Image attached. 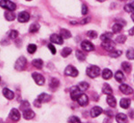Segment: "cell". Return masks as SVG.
<instances>
[{"mask_svg":"<svg viewBox=\"0 0 134 123\" xmlns=\"http://www.w3.org/2000/svg\"><path fill=\"white\" fill-rule=\"evenodd\" d=\"M86 73L90 78H97L98 76H99L100 74V69L98 68V66H95V65H91V66H88L86 70Z\"/></svg>","mask_w":134,"mask_h":123,"instance_id":"6da1fadb","label":"cell"},{"mask_svg":"<svg viewBox=\"0 0 134 123\" xmlns=\"http://www.w3.org/2000/svg\"><path fill=\"white\" fill-rule=\"evenodd\" d=\"M0 6L4 9L14 12L16 9V5L10 0H0Z\"/></svg>","mask_w":134,"mask_h":123,"instance_id":"7a4b0ae2","label":"cell"},{"mask_svg":"<svg viewBox=\"0 0 134 123\" xmlns=\"http://www.w3.org/2000/svg\"><path fill=\"white\" fill-rule=\"evenodd\" d=\"M26 64H27V60L24 56H21L17 59V61L15 62V64H14V68L16 69L17 71L21 72V71H23L26 67Z\"/></svg>","mask_w":134,"mask_h":123,"instance_id":"3957f363","label":"cell"},{"mask_svg":"<svg viewBox=\"0 0 134 123\" xmlns=\"http://www.w3.org/2000/svg\"><path fill=\"white\" fill-rule=\"evenodd\" d=\"M64 73L67 76H70V77H77L78 74H79V72L75 67H73L72 65H69L67 66L64 70Z\"/></svg>","mask_w":134,"mask_h":123,"instance_id":"277c9868","label":"cell"},{"mask_svg":"<svg viewBox=\"0 0 134 123\" xmlns=\"http://www.w3.org/2000/svg\"><path fill=\"white\" fill-rule=\"evenodd\" d=\"M81 90L78 87H72L71 88V98H72V101H77V99L79 98V96H81Z\"/></svg>","mask_w":134,"mask_h":123,"instance_id":"5b68a950","label":"cell"},{"mask_svg":"<svg viewBox=\"0 0 134 123\" xmlns=\"http://www.w3.org/2000/svg\"><path fill=\"white\" fill-rule=\"evenodd\" d=\"M81 48L86 52H90V51H93L95 49V46H93L92 43L90 42V41H88V40L82 41L81 44Z\"/></svg>","mask_w":134,"mask_h":123,"instance_id":"8992f818","label":"cell"},{"mask_svg":"<svg viewBox=\"0 0 134 123\" xmlns=\"http://www.w3.org/2000/svg\"><path fill=\"white\" fill-rule=\"evenodd\" d=\"M32 78H33L34 81H35L38 86L44 85L45 78L43 77L41 74H40V73H37V72H34V73H32Z\"/></svg>","mask_w":134,"mask_h":123,"instance_id":"52a82bcc","label":"cell"},{"mask_svg":"<svg viewBox=\"0 0 134 123\" xmlns=\"http://www.w3.org/2000/svg\"><path fill=\"white\" fill-rule=\"evenodd\" d=\"M102 46L107 51L112 52V51H114V47H115V45H114V41H112V39H111V40H107V41H103Z\"/></svg>","mask_w":134,"mask_h":123,"instance_id":"ba28073f","label":"cell"},{"mask_svg":"<svg viewBox=\"0 0 134 123\" xmlns=\"http://www.w3.org/2000/svg\"><path fill=\"white\" fill-rule=\"evenodd\" d=\"M9 118L13 120V121H18L21 118L20 112H19L17 109H12L9 113Z\"/></svg>","mask_w":134,"mask_h":123,"instance_id":"9c48e42d","label":"cell"},{"mask_svg":"<svg viewBox=\"0 0 134 123\" xmlns=\"http://www.w3.org/2000/svg\"><path fill=\"white\" fill-rule=\"evenodd\" d=\"M17 18H18V21H20V22H27V21L30 20V14L25 12V11H23V12H21L20 14H18Z\"/></svg>","mask_w":134,"mask_h":123,"instance_id":"30bf717a","label":"cell"},{"mask_svg":"<svg viewBox=\"0 0 134 123\" xmlns=\"http://www.w3.org/2000/svg\"><path fill=\"white\" fill-rule=\"evenodd\" d=\"M77 102L81 106H86V105L88 103V97L87 95L85 94H81V96H79V98L77 99Z\"/></svg>","mask_w":134,"mask_h":123,"instance_id":"8fae6325","label":"cell"},{"mask_svg":"<svg viewBox=\"0 0 134 123\" xmlns=\"http://www.w3.org/2000/svg\"><path fill=\"white\" fill-rule=\"evenodd\" d=\"M50 41L52 43H55V44L62 45L64 43V38L60 35H58V34H53L50 37Z\"/></svg>","mask_w":134,"mask_h":123,"instance_id":"7c38bea8","label":"cell"},{"mask_svg":"<svg viewBox=\"0 0 134 123\" xmlns=\"http://www.w3.org/2000/svg\"><path fill=\"white\" fill-rule=\"evenodd\" d=\"M120 91L122 93V94L125 95H131L133 93V89L131 88L130 86L126 85V84H122L120 86Z\"/></svg>","mask_w":134,"mask_h":123,"instance_id":"4fadbf2b","label":"cell"},{"mask_svg":"<svg viewBox=\"0 0 134 123\" xmlns=\"http://www.w3.org/2000/svg\"><path fill=\"white\" fill-rule=\"evenodd\" d=\"M23 116L25 120H31V119H33L34 116H35V113H34L33 111H31V109H28V110L23 111Z\"/></svg>","mask_w":134,"mask_h":123,"instance_id":"5bb4252c","label":"cell"},{"mask_svg":"<svg viewBox=\"0 0 134 123\" xmlns=\"http://www.w3.org/2000/svg\"><path fill=\"white\" fill-rule=\"evenodd\" d=\"M102 112H103V110L99 106H95V107H93L91 109V111H90V115H91V117L93 118L98 117V115H100V114L102 113Z\"/></svg>","mask_w":134,"mask_h":123,"instance_id":"9a60e30c","label":"cell"},{"mask_svg":"<svg viewBox=\"0 0 134 123\" xmlns=\"http://www.w3.org/2000/svg\"><path fill=\"white\" fill-rule=\"evenodd\" d=\"M38 100L40 101V103L49 102V101L51 100V96L46 94V93H42V94H40V96H38Z\"/></svg>","mask_w":134,"mask_h":123,"instance_id":"2e32d148","label":"cell"},{"mask_svg":"<svg viewBox=\"0 0 134 123\" xmlns=\"http://www.w3.org/2000/svg\"><path fill=\"white\" fill-rule=\"evenodd\" d=\"M3 95L5 98H7L8 100H12V99L14 98V93L13 91H11L8 88H4L3 89Z\"/></svg>","mask_w":134,"mask_h":123,"instance_id":"e0dca14e","label":"cell"},{"mask_svg":"<svg viewBox=\"0 0 134 123\" xmlns=\"http://www.w3.org/2000/svg\"><path fill=\"white\" fill-rule=\"evenodd\" d=\"M49 87H50L51 89L55 90L58 87H59V80H58L57 79H55V78L51 79L50 82H49Z\"/></svg>","mask_w":134,"mask_h":123,"instance_id":"ac0fdd59","label":"cell"},{"mask_svg":"<svg viewBox=\"0 0 134 123\" xmlns=\"http://www.w3.org/2000/svg\"><path fill=\"white\" fill-rule=\"evenodd\" d=\"M130 105H131V100L128 98H122L120 101V106L124 109H128Z\"/></svg>","mask_w":134,"mask_h":123,"instance_id":"d6986e66","label":"cell"},{"mask_svg":"<svg viewBox=\"0 0 134 123\" xmlns=\"http://www.w3.org/2000/svg\"><path fill=\"white\" fill-rule=\"evenodd\" d=\"M116 121L118 123H125L127 121V116L124 113H118L116 115Z\"/></svg>","mask_w":134,"mask_h":123,"instance_id":"ffe728a7","label":"cell"},{"mask_svg":"<svg viewBox=\"0 0 134 123\" xmlns=\"http://www.w3.org/2000/svg\"><path fill=\"white\" fill-rule=\"evenodd\" d=\"M15 14H14V12L12 11H6L5 13V18L6 19L7 21H14L15 19Z\"/></svg>","mask_w":134,"mask_h":123,"instance_id":"44dd1931","label":"cell"},{"mask_svg":"<svg viewBox=\"0 0 134 123\" xmlns=\"http://www.w3.org/2000/svg\"><path fill=\"white\" fill-rule=\"evenodd\" d=\"M102 91L105 95H112V93H113V90H112L111 87H110V85L108 84H104L103 85V88H102Z\"/></svg>","mask_w":134,"mask_h":123,"instance_id":"7402d4cb","label":"cell"},{"mask_svg":"<svg viewBox=\"0 0 134 123\" xmlns=\"http://www.w3.org/2000/svg\"><path fill=\"white\" fill-rule=\"evenodd\" d=\"M114 78H115V79L118 82H122V81L124 80V79H125L124 74L122 73V72H121V71H117V72H115Z\"/></svg>","mask_w":134,"mask_h":123,"instance_id":"603a6c76","label":"cell"},{"mask_svg":"<svg viewBox=\"0 0 134 123\" xmlns=\"http://www.w3.org/2000/svg\"><path fill=\"white\" fill-rule=\"evenodd\" d=\"M107 102L111 107H115L116 106V100L112 95H109L107 98Z\"/></svg>","mask_w":134,"mask_h":123,"instance_id":"cb8c5ba5","label":"cell"},{"mask_svg":"<svg viewBox=\"0 0 134 123\" xmlns=\"http://www.w3.org/2000/svg\"><path fill=\"white\" fill-rule=\"evenodd\" d=\"M112 76H113V73H112V72L109 70V69H105V70L103 71V72H102L103 79H111Z\"/></svg>","mask_w":134,"mask_h":123,"instance_id":"d4e9b609","label":"cell"},{"mask_svg":"<svg viewBox=\"0 0 134 123\" xmlns=\"http://www.w3.org/2000/svg\"><path fill=\"white\" fill-rule=\"evenodd\" d=\"M113 34L112 32H105V33L102 34L100 36V38L102 41H107V40H111L112 39V37H113Z\"/></svg>","mask_w":134,"mask_h":123,"instance_id":"484cf974","label":"cell"},{"mask_svg":"<svg viewBox=\"0 0 134 123\" xmlns=\"http://www.w3.org/2000/svg\"><path fill=\"white\" fill-rule=\"evenodd\" d=\"M32 65L37 69H41L43 67V61L41 59H34L32 61Z\"/></svg>","mask_w":134,"mask_h":123,"instance_id":"4316f807","label":"cell"},{"mask_svg":"<svg viewBox=\"0 0 134 123\" xmlns=\"http://www.w3.org/2000/svg\"><path fill=\"white\" fill-rule=\"evenodd\" d=\"M60 36H61L63 38H70L72 34H71V32L69 31H67V30L62 29L61 31H60Z\"/></svg>","mask_w":134,"mask_h":123,"instance_id":"83f0119b","label":"cell"},{"mask_svg":"<svg viewBox=\"0 0 134 123\" xmlns=\"http://www.w3.org/2000/svg\"><path fill=\"white\" fill-rule=\"evenodd\" d=\"M40 26L38 23H32V24L30 26V29H29V31L31 32V33H35L40 30Z\"/></svg>","mask_w":134,"mask_h":123,"instance_id":"f1b7e54d","label":"cell"},{"mask_svg":"<svg viewBox=\"0 0 134 123\" xmlns=\"http://www.w3.org/2000/svg\"><path fill=\"white\" fill-rule=\"evenodd\" d=\"M122 69H124V71L125 72H127V73H129V72H131V65L128 62H124L122 63Z\"/></svg>","mask_w":134,"mask_h":123,"instance_id":"f546056e","label":"cell"},{"mask_svg":"<svg viewBox=\"0 0 134 123\" xmlns=\"http://www.w3.org/2000/svg\"><path fill=\"white\" fill-rule=\"evenodd\" d=\"M76 57L79 61H85L86 59V55L83 53V52L80 51V50H77L76 51Z\"/></svg>","mask_w":134,"mask_h":123,"instance_id":"4dcf8cb0","label":"cell"},{"mask_svg":"<svg viewBox=\"0 0 134 123\" xmlns=\"http://www.w3.org/2000/svg\"><path fill=\"white\" fill-rule=\"evenodd\" d=\"M122 27L124 26H122L121 24H119V23H115L113 28H112V31H113V33L116 34V33H119V32H121V31H122Z\"/></svg>","mask_w":134,"mask_h":123,"instance_id":"1f68e13d","label":"cell"},{"mask_svg":"<svg viewBox=\"0 0 134 123\" xmlns=\"http://www.w3.org/2000/svg\"><path fill=\"white\" fill-rule=\"evenodd\" d=\"M71 53H72V49L70 47H64L61 52V55L63 57H67L68 55H71Z\"/></svg>","mask_w":134,"mask_h":123,"instance_id":"d6a6232c","label":"cell"},{"mask_svg":"<svg viewBox=\"0 0 134 123\" xmlns=\"http://www.w3.org/2000/svg\"><path fill=\"white\" fill-rule=\"evenodd\" d=\"M78 87L80 88L81 91H86V90L88 88V84L87 82H80L79 85H78Z\"/></svg>","mask_w":134,"mask_h":123,"instance_id":"836d02e7","label":"cell"},{"mask_svg":"<svg viewBox=\"0 0 134 123\" xmlns=\"http://www.w3.org/2000/svg\"><path fill=\"white\" fill-rule=\"evenodd\" d=\"M124 10L127 13H133L134 12V2L131 4H127L126 5H124Z\"/></svg>","mask_w":134,"mask_h":123,"instance_id":"e575fe53","label":"cell"},{"mask_svg":"<svg viewBox=\"0 0 134 123\" xmlns=\"http://www.w3.org/2000/svg\"><path fill=\"white\" fill-rule=\"evenodd\" d=\"M122 51L121 50H114V51H112V52H110L109 53V55L111 57H113V58H116V57H119L120 55H122Z\"/></svg>","mask_w":134,"mask_h":123,"instance_id":"d590c367","label":"cell"},{"mask_svg":"<svg viewBox=\"0 0 134 123\" xmlns=\"http://www.w3.org/2000/svg\"><path fill=\"white\" fill-rule=\"evenodd\" d=\"M126 57L129 60H134V49L133 48H130L128 49L126 53Z\"/></svg>","mask_w":134,"mask_h":123,"instance_id":"8d00e7d4","label":"cell"},{"mask_svg":"<svg viewBox=\"0 0 134 123\" xmlns=\"http://www.w3.org/2000/svg\"><path fill=\"white\" fill-rule=\"evenodd\" d=\"M27 50L30 54H34L37 50V46L34 44H30L27 47Z\"/></svg>","mask_w":134,"mask_h":123,"instance_id":"74e56055","label":"cell"},{"mask_svg":"<svg viewBox=\"0 0 134 123\" xmlns=\"http://www.w3.org/2000/svg\"><path fill=\"white\" fill-rule=\"evenodd\" d=\"M8 36H9V38L11 39H15L17 37H18V31H15V30H12V31L9 32Z\"/></svg>","mask_w":134,"mask_h":123,"instance_id":"f35d334b","label":"cell"},{"mask_svg":"<svg viewBox=\"0 0 134 123\" xmlns=\"http://www.w3.org/2000/svg\"><path fill=\"white\" fill-rule=\"evenodd\" d=\"M126 41V36L124 35H121V36H118L117 38H115V42L117 43H120V44H122Z\"/></svg>","mask_w":134,"mask_h":123,"instance_id":"ab89813d","label":"cell"},{"mask_svg":"<svg viewBox=\"0 0 134 123\" xmlns=\"http://www.w3.org/2000/svg\"><path fill=\"white\" fill-rule=\"evenodd\" d=\"M20 108L23 111H25V110H28L30 109V103L27 102V101H23V103H21Z\"/></svg>","mask_w":134,"mask_h":123,"instance_id":"60d3db41","label":"cell"},{"mask_svg":"<svg viewBox=\"0 0 134 123\" xmlns=\"http://www.w3.org/2000/svg\"><path fill=\"white\" fill-rule=\"evenodd\" d=\"M69 122L70 123H81L80 119L76 117V116H72V117L69 118Z\"/></svg>","mask_w":134,"mask_h":123,"instance_id":"b9f144b4","label":"cell"},{"mask_svg":"<svg viewBox=\"0 0 134 123\" xmlns=\"http://www.w3.org/2000/svg\"><path fill=\"white\" fill-rule=\"evenodd\" d=\"M87 35L88 38H96L97 37H98V33L95 31H88Z\"/></svg>","mask_w":134,"mask_h":123,"instance_id":"7bdbcfd3","label":"cell"},{"mask_svg":"<svg viewBox=\"0 0 134 123\" xmlns=\"http://www.w3.org/2000/svg\"><path fill=\"white\" fill-rule=\"evenodd\" d=\"M88 6L86 5H82V6H81V14H83V15H86V14H88Z\"/></svg>","mask_w":134,"mask_h":123,"instance_id":"ee69618b","label":"cell"},{"mask_svg":"<svg viewBox=\"0 0 134 123\" xmlns=\"http://www.w3.org/2000/svg\"><path fill=\"white\" fill-rule=\"evenodd\" d=\"M48 48H49V50L51 51V53L53 54V55H55V53H57V50H55V47L53 46L52 44H48Z\"/></svg>","mask_w":134,"mask_h":123,"instance_id":"f6af8a7d","label":"cell"},{"mask_svg":"<svg viewBox=\"0 0 134 123\" xmlns=\"http://www.w3.org/2000/svg\"><path fill=\"white\" fill-rule=\"evenodd\" d=\"M34 105H35L36 107H40V106H41V103H40V101L37 99V100L34 101Z\"/></svg>","mask_w":134,"mask_h":123,"instance_id":"bcb514c9","label":"cell"},{"mask_svg":"<svg viewBox=\"0 0 134 123\" xmlns=\"http://www.w3.org/2000/svg\"><path fill=\"white\" fill-rule=\"evenodd\" d=\"M129 34H130L131 36H134V27H132V28H131V29L129 31Z\"/></svg>","mask_w":134,"mask_h":123,"instance_id":"7dc6e473","label":"cell"},{"mask_svg":"<svg viewBox=\"0 0 134 123\" xmlns=\"http://www.w3.org/2000/svg\"><path fill=\"white\" fill-rule=\"evenodd\" d=\"M90 21V18H86L85 20H83V21H81V24H86L87 22H88Z\"/></svg>","mask_w":134,"mask_h":123,"instance_id":"c3c4849f","label":"cell"},{"mask_svg":"<svg viewBox=\"0 0 134 123\" xmlns=\"http://www.w3.org/2000/svg\"><path fill=\"white\" fill-rule=\"evenodd\" d=\"M107 114L109 116V117H112V116H113V113H112V112H109V111L107 112Z\"/></svg>","mask_w":134,"mask_h":123,"instance_id":"681fc988","label":"cell"},{"mask_svg":"<svg viewBox=\"0 0 134 123\" xmlns=\"http://www.w3.org/2000/svg\"><path fill=\"white\" fill-rule=\"evenodd\" d=\"M131 19H132V21H134V13H133L132 14H131Z\"/></svg>","mask_w":134,"mask_h":123,"instance_id":"f907efd6","label":"cell"},{"mask_svg":"<svg viewBox=\"0 0 134 123\" xmlns=\"http://www.w3.org/2000/svg\"><path fill=\"white\" fill-rule=\"evenodd\" d=\"M97 1L100 2V3H102V2H105V0H97Z\"/></svg>","mask_w":134,"mask_h":123,"instance_id":"816d5d0a","label":"cell"},{"mask_svg":"<svg viewBox=\"0 0 134 123\" xmlns=\"http://www.w3.org/2000/svg\"><path fill=\"white\" fill-rule=\"evenodd\" d=\"M27 1H31V0H27Z\"/></svg>","mask_w":134,"mask_h":123,"instance_id":"f5cc1de1","label":"cell"},{"mask_svg":"<svg viewBox=\"0 0 134 123\" xmlns=\"http://www.w3.org/2000/svg\"><path fill=\"white\" fill-rule=\"evenodd\" d=\"M0 80H1V77H0Z\"/></svg>","mask_w":134,"mask_h":123,"instance_id":"db71d44e","label":"cell"}]
</instances>
